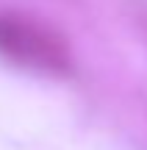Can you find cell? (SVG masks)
Segmentation results:
<instances>
[{
	"label": "cell",
	"instance_id": "1",
	"mask_svg": "<svg viewBox=\"0 0 147 150\" xmlns=\"http://www.w3.org/2000/svg\"><path fill=\"white\" fill-rule=\"evenodd\" d=\"M0 53L22 67H36L47 72H64L70 56L61 39L31 20L14 14H0Z\"/></svg>",
	"mask_w": 147,
	"mask_h": 150
}]
</instances>
